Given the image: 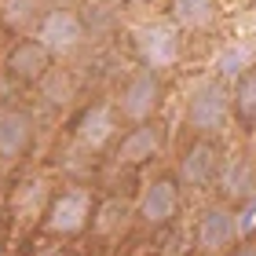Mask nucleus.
Here are the masks:
<instances>
[{
	"instance_id": "13",
	"label": "nucleus",
	"mask_w": 256,
	"mask_h": 256,
	"mask_svg": "<svg viewBox=\"0 0 256 256\" xmlns=\"http://www.w3.org/2000/svg\"><path fill=\"white\" fill-rule=\"evenodd\" d=\"M216 187L224 190L227 202H246L249 194H256V161L227 158V161H224V168H220Z\"/></svg>"
},
{
	"instance_id": "12",
	"label": "nucleus",
	"mask_w": 256,
	"mask_h": 256,
	"mask_svg": "<svg viewBox=\"0 0 256 256\" xmlns=\"http://www.w3.org/2000/svg\"><path fill=\"white\" fill-rule=\"evenodd\" d=\"M33 143V118L18 106H4L0 110V158L15 161L30 150Z\"/></svg>"
},
{
	"instance_id": "4",
	"label": "nucleus",
	"mask_w": 256,
	"mask_h": 256,
	"mask_svg": "<svg viewBox=\"0 0 256 256\" xmlns=\"http://www.w3.org/2000/svg\"><path fill=\"white\" fill-rule=\"evenodd\" d=\"M44 48H48L55 59H66L74 55L88 37V26H84V15L74 8H52L44 11V18L37 22V33H33Z\"/></svg>"
},
{
	"instance_id": "2",
	"label": "nucleus",
	"mask_w": 256,
	"mask_h": 256,
	"mask_svg": "<svg viewBox=\"0 0 256 256\" xmlns=\"http://www.w3.org/2000/svg\"><path fill=\"white\" fill-rule=\"evenodd\" d=\"M132 44H136L139 62L161 74V70L180 62V55H183V30L172 26V22H146V26H139L132 33Z\"/></svg>"
},
{
	"instance_id": "6",
	"label": "nucleus",
	"mask_w": 256,
	"mask_h": 256,
	"mask_svg": "<svg viewBox=\"0 0 256 256\" xmlns=\"http://www.w3.org/2000/svg\"><path fill=\"white\" fill-rule=\"evenodd\" d=\"M92 194L84 187H70V190H59L44 208V230L48 234H59V238H70V234H80L88 224H92Z\"/></svg>"
},
{
	"instance_id": "20",
	"label": "nucleus",
	"mask_w": 256,
	"mask_h": 256,
	"mask_svg": "<svg viewBox=\"0 0 256 256\" xmlns=\"http://www.w3.org/2000/svg\"><path fill=\"white\" fill-rule=\"evenodd\" d=\"M74 77H70V70H48V74L40 77V84H37V92H40V99L48 102V106H66L70 99H74Z\"/></svg>"
},
{
	"instance_id": "24",
	"label": "nucleus",
	"mask_w": 256,
	"mask_h": 256,
	"mask_svg": "<svg viewBox=\"0 0 256 256\" xmlns=\"http://www.w3.org/2000/svg\"><path fill=\"white\" fill-rule=\"evenodd\" d=\"M252 161H256V158H252Z\"/></svg>"
},
{
	"instance_id": "11",
	"label": "nucleus",
	"mask_w": 256,
	"mask_h": 256,
	"mask_svg": "<svg viewBox=\"0 0 256 256\" xmlns=\"http://www.w3.org/2000/svg\"><path fill=\"white\" fill-rule=\"evenodd\" d=\"M114 136H118V106H110V102L88 106L74 124V139L84 150H102Z\"/></svg>"
},
{
	"instance_id": "19",
	"label": "nucleus",
	"mask_w": 256,
	"mask_h": 256,
	"mask_svg": "<svg viewBox=\"0 0 256 256\" xmlns=\"http://www.w3.org/2000/svg\"><path fill=\"white\" fill-rule=\"evenodd\" d=\"M249 66H256V48L246 44V40H238V44H227V48L220 52L216 74H220V80H234L238 74H246Z\"/></svg>"
},
{
	"instance_id": "16",
	"label": "nucleus",
	"mask_w": 256,
	"mask_h": 256,
	"mask_svg": "<svg viewBox=\"0 0 256 256\" xmlns=\"http://www.w3.org/2000/svg\"><path fill=\"white\" fill-rule=\"evenodd\" d=\"M52 194H48V183L40 176L37 180H22L15 194H11V212L18 220H33V216H44V208H48Z\"/></svg>"
},
{
	"instance_id": "3",
	"label": "nucleus",
	"mask_w": 256,
	"mask_h": 256,
	"mask_svg": "<svg viewBox=\"0 0 256 256\" xmlns=\"http://www.w3.org/2000/svg\"><path fill=\"white\" fill-rule=\"evenodd\" d=\"M161 99H165V80H161V74H158V70H150V66H139L136 74L124 80V88L118 96V114L128 118L132 124L150 121L158 114Z\"/></svg>"
},
{
	"instance_id": "7",
	"label": "nucleus",
	"mask_w": 256,
	"mask_h": 256,
	"mask_svg": "<svg viewBox=\"0 0 256 256\" xmlns=\"http://www.w3.org/2000/svg\"><path fill=\"white\" fill-rule=\"evenodd\" d=\"M242 234H238V212L224 202H212L202 208V216H198L194 224V246L208 252V256H220L234 246Z\"/></svg>"
},
{
	"instance_id": "9",
	"label": "nucleus",
	"mask_w": 256,
	"mask_h": 256,
	"mask_svg": "<svg viewBox=\"0 0 256 256\" xmlns=\"http://www.w3.org/2000/svg\"><path fill=\"white\" fill-rule=\"evenodd\" d=\"M176 212H180V180L172 176L150 180L136 202V220L146 227H165Z\"/></svg>"
},
{
	"instance_id": "23",
	"label": "nucleus",
	"mask_w": 256,
	"mask_h": 256,
	"mask_svg": "<svg viewBox=\"0 0 256 256\" xmlns=\"http://www.w3.org/2000/svg\"><path fill=\"white\" fill-rule=\"evenodd\" d=\"M234 256H256V242H249V246H242Z\"/></svg>"
},
{
	"instance_id": "14",
	"label": "nucleus",
	"mask_w": 256,
	"mask_h": 256,
	"mask_svg": "<svg viewBox=\"0 0 256 256\" xmlns=\"http://www.w3.org/2000/svg\"><path fill=\"white\" fill-rule=\"evenodd\" d=\"M132 216H136V205L114 194V198H106V202L96 205V212H92V230H96L99 238H118V234L128 230Z\"/></svg>"
},
{
	"instance_id": "17",
	"label": "nucleus",
	"mask_w": 256,
	"mask_h": 256,
	"mask_svg": "<svg viewBox=\"0 0 256 256\" xmlns=\"http://www.w3.org/2000/svg\"><path fill=\"white\" fill-rule=\"evenodd\" d=\"M44 18V0H0V26L11 33H26Z\"/></svg>"
},
{
	"instance_id": "21",
	"label": "nucleus",
	"mask_w": 256,
	"mask_h": 256,
	"mask_svg": "<svg viewBox=\"0 0 256 256\" xmlns=\"http://www.w3.org/2000/svg\"><path fill=\"white\" fill-rule=\"evenodd\" d=\"M234 212H238V234L246 238L249 230L256 227V194H249L246 202H238V208H234Z\"/></svg>"
},
{
	"instance_id": "1",
	"label": "nucleus",
	"mask_w": 256,
	"mask_h": 256,
	"mask_svg": "<svg viewBox=\"0 0 256 256\" xmlns=\"http://www.w3.org/2000/svg\"><path fill=\"white\" fill-rule=\"evenodd\" d=\"M234 118V106H230V88L220 77L202 80V84L190 88L187 96V110H183V121L194 136H216L224 132L227 121Z\"/></svg>"
},
{
	"instance_id": "22",
	"label": "nucleus",
	"mask_w": 256,
	"mask_h": 256,
	"mask_svg": "<svg viewBox=\"0 0 256 256\" xmlns=\"http://www.w3.org/2000/svg\"><path fill=\"white\" fill-rule=\"evenodd\" d=\"M37 256H74L70 249H62V246H55V249H40Z\"/></svg>"
},
{
	"instance_id": "5",
	"label": "nucleus",
	"mask_w": 256,
	"mask_h": 256,
	"mask_svg": "<svg viewBox=\"0 0 256 256\" xmlns=\"http://www.w3.org/2000/svg\"><path fill=\"white\" fill-rule=\"evenodd\" d=\"M224 146L216 143L212 136H198L194 143L183 150L180 165H176V180L180 187H190V190H205L220 180V168H224Z\"/></svg>"
},
{
	"instance_id": "15",
	"label": "nucleus",
	"mask_w": 256,
	"mask_h": 256,
	"mask_svg": "<svg viewBox=\"0 0 256 256\" xmlns=\"http://www.w3.org/2000/svg\"><path fill=\"white\" fill-rule=\"evenodd\" d=\"M220 15L216 0H168V22L180 30H205Z\"/></svg>"
},
{
	"instance_id": "18",
	"label": "nucleus",
	"mask_w": 256,
	"mask_h": 256,
	"mask_svg": "<svg viewBox=\"0 0 256 256\" xmlns=\"http://www.w3.org/2000/svg\"><path fill=\"white\" fill-rule=\"evenodd\" d=\"M230 106H234V118L242 124H256V66H249L246 74L234 77L230 84Z\"/></svg>"
},
{
	"instance_id": "10",
	"label": "nucleus",
	"mask_w": 256,
	"mask_h": 256,
	"mask_svg": "<svg viewBox=\"0 0 256 256\" xmlns=\"http://www.w3.org/2000/svg\"><path fill=\"white\" fill-rule=\"evenodd\" d=\"M161 146H165V128L150 118V121L132 124V128L121 136L114 158H118V165H143V161H150V158L161 154Z\"/></svg>"
},
{
	"instance_id": "8",
	"label": "nucleus",
	"mask_w": 256,
	"mask_h": 256,
	"mask_svg": "<svg viewBox=\"0 0 256 256\" xmlns=\"http://www.w3.org/2000/svg\"><path fill=\"white\" fill-rule=\"evenodd\" d=\"M52 62L55 55L37 37H22L4 55V77H11L15 84H40V77L52 70Z\"/></svg>"
}]
</instances>
